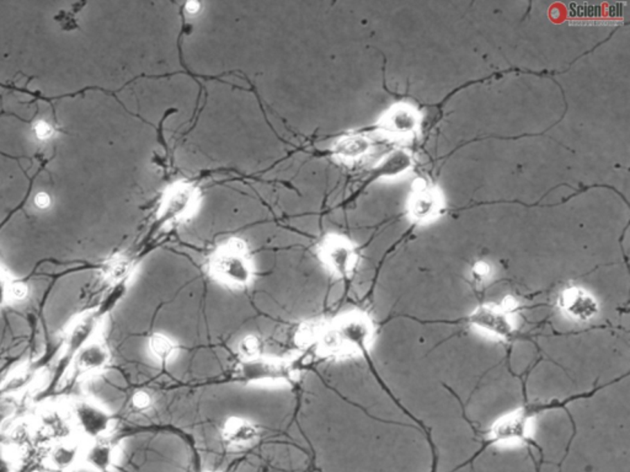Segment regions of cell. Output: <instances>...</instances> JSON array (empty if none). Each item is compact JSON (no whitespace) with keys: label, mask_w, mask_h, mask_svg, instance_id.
I'll list each match as a JSON object with an SVG mask.
<instances>
[{"label":"cell","mask_w":630,"mask_h":472,"mask_svg":"<svg viewBox=\"0 0 630 472\" xmlns=\"http://www.w3.org/2000/svg\"><path fill=\"white\" fill-rule=\"evenodd\" d=\"M372 325L365 315L347 314L326 326L319 342L320 352L329 357H347L363 352L372 341Z\"/></svg>","instance_id":"6da1fadb"},{"label":"cell","mask_w":630,"mask_h":472,"mask_svg":"<svg viewBox=\"0 0 630 472\" xmlns=\"http://www.w3.org/2000/svg\"><path fill=\"white\" fill-rule=\"evenodd\" d=\"M209 268L212 277L230 289H241L252 282V262L240 241L223 245L212 257Z\"/></svg>","instance_id":"7a4b0ae2"},{"label":"cell","mask_w":630,"mask_h":472,"mask_svg":"<svg viewBox=\"0 0 630 472\" xmlns=\"http://www.w3.org/2000/svg\"><path fill=\"white\" fill-rule=\"evenodd\" d=\"M71 422L82 442L106 438L114 426L110 413L98 402L90 400H82L73 406Z\"/></svg>","instance_id":"3957f363"},{"label":"cell","mask_w":630,"mask_h":472,"mask_svg":"<svg viewBox=\"0 0 630 472\" xmlns=\"http://www.w3.org/2000/svg\"><path fill=\"white\" fill-rule=\"evenodd\" d=\"M292 368L290 364L276 359H265L259 357L252 360H241L236 370V376L241 383L255 381H277L290 380L292 378Z\"/></svg>","instance_id":"277c9868"},{"label":"cell","mask_w":630,"mask_h":472,"mask_svg":"<svg viewBox=\"0 0 630 472\" xmlns=\"http://www.w3.org/2000/svg\"><path fill=\"white\" fill-rule=\"evenodd\" d=\"M320 257L330 271L340 276H350L356 266L357 255L355 249L347 240L333 236L325 240L320 249Z\"/></svg>","instance_id":"5b68a950"},{"label":"cell","mask_w":630,"mask_h":472,"mask_svg":"<svg viewBox=\"0 0 630 472\" xmlns=\"http://www.w3.org/2000/svg\"><path fill=\"white\" fill-rule=\"evenodd\" d=\"M110 362V351L99 337L89 338L74 353V369L78 375H88L104 369Z\"/></svg>","instance_id":"8992f818"},{"label":"cell","mask_w":630,"mask_h":472,"mask_svg":"<svg viewBox=\"0 0 630 472\" xmlns=\"http://www.w3.org/2000/svg\"><path fill=\"white\" fill-rule=\"evenodd\" d=\"M222 440L231 449H243L256 443L260 429L250 419L243 417L227 418L220 429Z\"/></svg>","instance_id":"52a82bcc"},{"label":"cell","mask_w":630,"mask_h":472,"mask_svg":"<svg viewBox=\"0 0 630 472\" xmlns=\"http://www.w3.org/2000/svg\"><path fill=\"white\" fill-rule=\"evenodd\" d=\"M82 444L84 442L69 438L55 442L46 456L49 467L55 471L69 472L82 465Z\"/></svg>","instance_id":"ba28073f"},{"label":"cell","mask_w":630,"mask_h":472,"mask_svg":"<svg viewBox=\"0 0 630 472\" xmlns=\"http://www.w3.org/2000/svg\"><path fill=\"white\" fill-rule=\"evenodd\" d=\"M117 460V451L111 442L103 439L84 442L82 465L94 472H111Z\"/></svg>","instance_id":"9c48e42d"},{"label":"cell","mask_w":630,"mask_h":472,"mask_svg":"<svg viewBox=\"0 0 630 472\" xmlns=\"http://www.w3.org/2000/svg\"><path fill=\"white\" fill-rule=\"evenodd\" d=\"M471 324L482 329V331L488 332L490 335L506 338L512 335V322L509 319V314L500 308L493 306H480L471 315Z\"/></svg>","instance_id":"30bf717a"},{"label":"cell","mask_w":630,"mask_h":472,"mask_svg":"<svg viewBox=\"0 0 630 472\" xmlns=\"http://www.w3.org/2000/svg\"><path fill=\"white\" fill-rule=\"evenodd\" d=\"M560 305L566 314L579 321L591 320L598 311L595 299L579 288L566 289L560 298Z\"/></svg>","instance_id":"8fae6325"},{"label":"cell","mask_w":630,"mask_h":472,"mask_svg":"<svg viewBox=\"0 0 630 472\" xmlns=\"http://www.w3.org/2000/svg\"><path fill=\"white\" fill-rule=\"evenodd\" d=\"M528 432V418L522 413H514L511 416L502 418L493 426V440L496 442H510V440L523 439Z\"/></svg>","instance_id":"7c38bea8"},{"label":"cell","mask_w":630,"mask_h":472,"mask_svg":"<svg viewBox=\"0 0 630 472\" xmlns=\"http://www.w3.org/2000/svg\"><path fill=\"white\" fill-rule=\"evenodd\" d=\"M439 208L437 197L432 191L425 186L415 189V193L412 195L410 203L412 217L417 220H426L436 216Z\"/></svg>","instance_id":"4fadbf2b"},{"label":"cell","mask_w":630,"mask_h":472,"mask_svg":"<svg viewBox=\"0 0 630 472\" xmlns=\"http://www.w3.org/2000/svg\"><path fill=\"white\" fill-rule=\"evenodd\" d=\"M148 351L159 363H169L177 353V344L168 335L153 333L149 337Z\"/></svg>","instance_id":"5bb4252c"},{"label":"cell","mask_w":630,"mask_h":472,"mask_svg":"<svg viewBox=\"0 0 630 472\" xmlns=\"http://www.w3.org/2000/svg\"><path fill=\"white\" fill-rule=\"evenodd\" d=\"M326 325L319 324V322H304L298 326L297 331L295 332V342L297 346L303 349L307 348L318 347L319 342L323 337Z\"/></svg>","instance_id":"9a60e30c"},{"label":"cell","mask_w":630,"mask_h":472,"mask_svg":"<svg viewBox=\"0 0 630 472\" xmlns=\"http://www.w3.org/2000/svg\"><path fill=\"white\" fill-rule=\"evenodd\" d=\"M192 192L189 189H179L169 197L165 204L166 217H182V214L192 206Z\"/></svg>","instance_id":"2e32d148"},{"label":"cell","mask_w":630,"mask_h":472,"mask_svg":"<svg viewBox=\"0 0 630 472\" xmlns=\"http://www.w3.org/2000/svg\"><path fill=\"white\" fill-rule=\"evenodd\" d=\"M388 130L396 133H409L415 128V116L408 109H395L387 119Z\"/></svg>","instance_id":"e0dca14e"},{"label":"cell","mask_w":630,"mask_h":472,"mask_svg":"<svg viewBox=\"0 0 630 472\" xmlns=\"http://www.w3.org/2000/svg\"><path fill=\"white\" fill-rule=\"evenodd\" d=\"M263 341L256 335H245L238 343V353L241 360H252L261 357Z\"/></svg>","instance_id":"ac0fdd59"},{"label":"cell","mask_w":630,"mask_h":472,"mask_svg":"<svg viewBox=\"0 0 630 472\" xmlns=\"http://www.w3.org/2000/svg\"><path fill=\"white\" fill-rule=\"evenodd\" d=\"M369 147H371V144L366 138L355 137V138H346L344 141H340L338 150L342 157L356 159V157L366 154Z\"/></svg>","instance_id":"d6986e66"},{"label":"cell","mask_w":630,"mask_h":472,"mask_svg":"<svg viewBox=\"0 0 630 472\" xmlns=\"http://www.w3.org/2000/svg\"><path fill=\"white\" fill-rule=\"evenodd\" d=\"M20 456L9 445L0 444V472L19 471Z\"/></svg>","instance_id":"ffe728a7"},{"label":"cell","mask_w":630,"mask_h":472,"mask_svg":"<svg viewBox=\"0 0 630 472\" xmlns=\"http://www.w3.org/2000/svg\"><path fill=\"white\" fill-rule=\"evenodd\" d=\"M130 405H131L132 410L136 412H147L153 406V396L149 394L148 391H136L131 396Z\"/></svg>","instance_id":"44dd1931"},{"label":"cell","mask_w":630,"mask_h":472,"mask_svg":"<svg viewBox=\"0 0 630 472\" xmlns=\"http://www.w3.org/2000/svg\"><path fill=\"white\" fill-rule=\"evenodd\" d=\"M28 288L24 283H11L10 286V300H24L28 298Z\"/></svg>","instance_id":"7402d4cb"},{"label":"cell","mask_w":630,"mask_h":472,"mask_svg":"<svg viewBox=\"0 0 630 472\" xmlns=\"http://www.w3.org/2000/svg\"><path fill=\"white\" fill-rule=\"evenodd\" d=\"M10 286L6 277L0 276V309L10 303Z\"/></svg>","instance_id":"603a6c76"},{"label":"cell","mask_w":630,"mask_h":472,"mask_svg":"<svg viewBox=\"0 0 630 472\" xmlns=\"http://www.w3.org/2000/svg\"><path fill=\"white\" fill-rule=\"evenodd\" d=\"M491 272V268L489 266L487 262H478L477 265L473 268V273H474V277L479 278V279H484V278L489 277Z\"/></svg>","instance_id":"cb8c5ba5"},{"label":"cell","mask_w":630,"mask_h":472,"mask_svg":"<svg viewBox=\"0 0 630 472\" xmlns=\"http://www.w3.org/2000/svg\"><path fill=\"white\" fill-rule=\"evenodd\" d=\"M517 306H518V304H517V301H516L515 299L509 297V298L505 299L504 301H502V304H501V308H500V309L505 311L506 314H510V313H512Z\"/></svg>","instance_id":"d4e9b609"},{"label":"cell","mask_w":630,"mask_h":472,"mask_svg":"<svg viewBox=\"0 0 630 472\" xmlns=\"http://www.w3.org/2000/svg\"><path fill=\"white\" fill-rule=\"evenodd\" d=\"M35 203H36V206L39 207V208H41V209L49 208L51 204L50 197L46 195V193H40V195H36Z\"/></svg>","instance_id":"484cf974"},{"label":"cell","mask_w":630,"mask_h":472,"mask_svg":"<svg viewBox=\"0 0 630 472\" xmlns=\"http://www.w3.org/2000/svg\"><path fill=\"white\" fill-rule=\"evenodd\" d=\"M36 130H37V136L40 138H49L51 136V127L46 125V123H39L37 127H36Z\"/></svg>","instance_id":"4316f807"},{"label":"cell","mask_w":630,"mask_h":472,"mask_svg":"<svg viewBox=\"0 0 630 472\" xmlns=\"http://www.w3.org/2000/svg\"><path fill=\"white\" fill-rule=\"evenodd\" d=\"M33 472H42V471H33Z\"/></svg>","instance_id":"83f0119b"}]
</instances>
